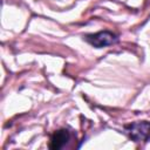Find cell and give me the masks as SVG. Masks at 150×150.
Here are the masks:
<instances>
[{"instance_id": "6da1fadb", "label": "cell", "mask_w": 150, "mask_h": 150, "mask_svg": "<svg viewBox=\"0 0 150 150\" xmlns=\"http://www.w3.org/2000/svg\"><path fill=\"white\" fill-rule=\"evenodd\" d=\"M125 131L135 142L150 141V122H135L125 125Z\"/></svg>"}, {"instance_id": "7a4b0ae2", "label": "cell", "mask_w": 150, "mask_h": 150, "mask_svg": "<svg viewBox=\"0 0 150 150\" xmlns=\"http://www.w3.org/2000/svg\"><path fill=\"white\" fill-rule=\"evenodd\" d=\"M86 41L96 48H103L117 42V35L109 30H102L95 34L86 35Z\"/></svg>"}, {"instance_id": "3957f363", "label": "cell", "mask_w": 150, "mask_h": 150, "mask_svg": "<svg viewBox=\"0 0 150 150\" xmlns=\"http://www.w3.org/2000/svg\"><path fill=\"white\" fill-rule=\"evenodd\" d=\"M69 131L67 129H60L57 131H55L52 137H50V142H49V148L52 150H59L61 149L68 141H69Z\"/></svg>"}]
</instances>
